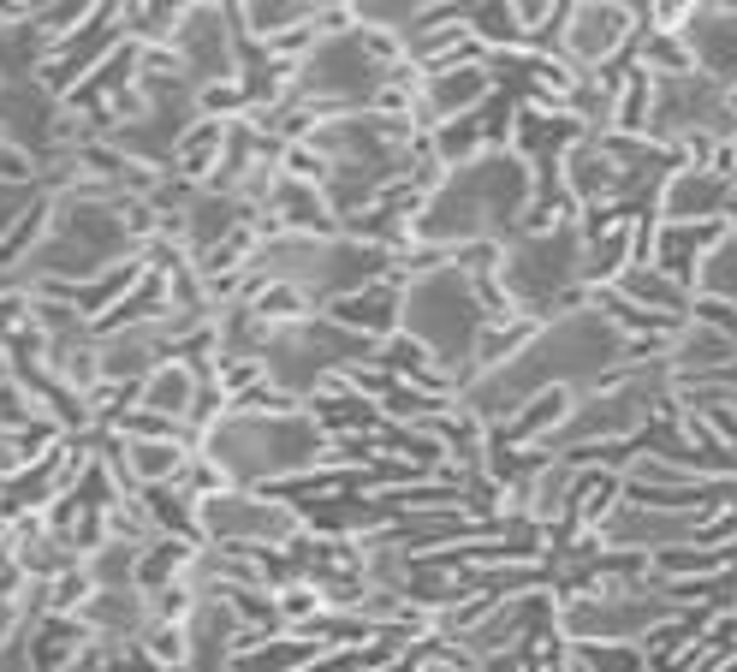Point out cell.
Here are the masks:
<instances>
[{"label": "cell", "mask_w": 737, "mask_h": 672, "mask_svg": "<svg viewBox=\"0 0 737 672\" xmlns=\"http://www.w3.org/2000/svg\"><path fill=\"white\" fill-rule=\"evenodd\" d=\"M119 12H126V7H113V0H108V7H96V12H90V24H83L72 42H54V60H42V72H37L48 96H60V101H66L83 78L96 72L101 60L113 55L119 42H126V19H119Z\"/></svg>", "instance_id": "6da1fadb"}, {"label": "cell", "mask_w": 737, "mask_h": 672, "mask_svg": "<svg viewBox=\"0 0 737 672\" xmlns=\"http://www.w3.org/2000/svg\"><path fill=\"white\" fill-rule=\"evenodd\" d=\"M303 417H310L328 441H339V435H381V428H387L381 405H375L369 393H357L339 369H328V375H321V387L303 393Z\"/></svg>", "instance_id": "7a4b0ae2"}, {"label": "cell", "mask_w": 737, "mask_h": 672, "mask_svg": "<svg viewBox=\"0 0 737 672\" xmlns=\"http://www.w3.org/2000/svg\"><path fill=\"white\" fill-rule=\"evenodd\" d=\"M399 304H405V274H387V280L351 291V298H333L321 316L333 327H346V334H363L375 346H387L392 327H399Z\"/></svg>", "instance_id": "3957f363"}, {"label": "cell", "mask_w": 737, "mask_h": 672, "mask_svg": "<svg viewBox=\"0 0 737 672\" xmlns=\"http://www.w3.org/2000/svg\"><path fill=\"white\" fill-rule=\"evenodd\" d=\"M137 506H143V518L156 524V536H173V542H185V547H209V524L197 518V500H185L173 482H149V488H137L131 494Z\"/></svg>", "instance_id": "277c9868"}, {"label": "cell", "mask_w": 737, "mask_h": 672, "mask_svg": "<svg viewBox=\"0 0 737 672\" xmlns=\"http://www.w3.org/2000/svg\"><path fill=\"white\" fill-rule=\"evenodd\" d=\"M90 636H101V631L83 613H42L37 636H30V672H66Z\"/></svg>", "instance_id": "5b68a950"}, {"label": "cell", "mask_w": 737, "mask_h": 672, "mask_svg": "<svg viewBox=\"0 0 737 672\" xmlns=\"http://www.w3.org/2000/svg\"><path fill=\"white\" fill-rule=\"evenodd\" d=\"M227 119H197V126H185L179 131V144H173V174L179 179H191L197 191L215 179V167H220V155H227Z\"/></svg>", "instance_id": "8992f818"}, {"label": "cell", "mask_w": 737, "mask_h": 672, "mask_svg": "<svg viewBox=\"0 0 737 672\" xmlns=\"http://www.w3.org/2000/svg\"><path fill=\"white\" fill-rule=\"evenodd\" d=\"M197 560H202L197 547H185V542H173V536H156L149 547H137V554H131V590L149 601L156 590H167V583H179Z\"/></svg>", "instance_id": "52a82bcc"}, {"label": "cell", "mask_w": 737, "mask_h": 672, "mask_svg": "<svg viewBox=\"0 0 737 672\" xmlns=\"http://www.w3.org/2000/svg\"><path fill=\"white\" fill-rule=\"evenodd\" d=\"M191 399H197V375L185 369V364H161V369L143 382V405L161 411V417H173V423L191 417Z\"/></svg>", "instance_id": "ba28073f"}, {"label": "cell", "mask_w": 737, "mask_h": 672, "mask_svg": "<svg viewBox=\"0 0 737 672\" xmlns=\"http://www.w3.org/2000/svg\"><path fill=\"white\" fill-rule=\"evenodd\" d=\"M310 309H316L310 286H298V280H273L262 298L250 304V316L273 334V327H303V316H310Z\"/></svg>", "instance_id": "9c48e42d"}, {"label": "cell", "mask_w": 737, "mask_h": 672, "mask_svg": "<svg viewBox=\"0 0 737 672\" xmlns=\"http://www.w3.org/2000/svg\"><path fill=\"white\" fill-rule=\"evenodd\" d=\"M119 19H126V37H131L137 48H149V42L173 48V37H179L185 24H191V12H185V7H126Z\"/></svg>", "instance_id": "30bf717a"}, {"label": "cell", "mask_w": 737, "mask_h": 672, "mask_svg": "<svg viewBox=\"0 0 737 672\" xmlns=\"http://www.w3.org/2000/svg\"><path fill=\"white\" fill-rule=\"evenodd\" d=\"M48 220H54V202H48V197H37V202H30V209H24L19 220H12L7 233H0V268L24 263V256L37 250V238L48 233Z\"/></svg>", "instance_id": "8fae6325"}, {"label": "cell", "mask_w": 737, "mask_h": 672, "mask_svg": "<svg viewBox=\"0 0 737 672\" xmlns=\"http://www.w3.org/2000/svg\"><path fill=\"white\" fill-rule=\"evenodd\" d=\"M37 590H42V613H83L101 595L90 565H72V572H60L54 583H37Z\"/></svg>", "instance_id": "7c38bea8"}, {"label": "cell", "mask_w": 737, "mask_h": 672, "mask_svg": "<svg viewBox=\"0 0 737 672\" xmlns=\"http://www.w3.org/2000/svg\"><path fill=\"white\" fill-rule=\"evenodd\" d=\"M42 423H54V417H48L12 375H0V435H24V428H42Z\"/></svg>", "instance_id": "4fadbf2b"}, {"label": "cell", "mask_w": 737, "mask_h": 672, "mask_svg": "<svg viewBox=\"0 0 737 672\" xmlns=\"http://www.w3.org/2000/svg\"><path fill=\"white\" fill-rule=\"evenodd\" d=\"M197 113H202V119H227V126H232L238 113H250L245 83H238V78H209V83L197 90Z\"/></svg>", "instance_id": "5bb4252c"}, {"label": "cell", "mask_w": 737, "mask_h": 672, "mask_svg": "<svg viewBox=\"0 0 737 672\" xmlns=\"http://www.w3.org/2000/svg\"><path fill=\"white\" fill-rule=\"evenodd\" d=\"M191 607H197V583L179 577V583H167V590L149 595V625H185Z\"/></svg>", "instance_id": "9a60e30c"}, {"label": "cell", "mask_w": 737, "mask_h": 672, "mask_svg": "<svg viewBox=\"0 0 737 672\" xmlns=\"http://www.w3.org/2000/svg\"><path fill=\"white\" fill-rule=\"evenodd\" d=\"M273 601H280V625H286V631H303L310 619L328 613V601H321V595L310 590V583H291V590H280Z\"/></svg>", "instance_id": "2e32d148"}, {"label": "cell", "mask_w": 737, "mask_h": 672, "mask_svg": "<svg viewBox=\"0 0 737 672\" xmlns=\"http://www.w3.org/2000/svg\"><path fill=\"white\" fill-rule=\"evenodd\" d=\"M101 672H167L156 654H149L143 636H113L108 643V661H101Z\"/></svg>", "instance_id": "e0dca14e"}, {"label": "cell", "mask_w": 737, "mask_h": 672, "mask_svg": "<svg viewBox=\"0 0 737 672\" xmlns=\"http://www.w3.org/2000/svg\"><path fill=\"white\" fill-rule=\"evenodd\" d=\"M565 411H571V399H565V393L554 387V393H541V399H536V405H524V417H518V423H511V428H506V435H518V441H524V435H536V428H547V423H559V417H565Z\"/></svg>", "instance_id": "ac0fdd59"}, {"label": "cell", "mask_w": 737, "mask_h": 672, "mask_svg": "<svg viewBox=\"0 0 737 672\" xmlns=\"http://www.w3.org/2000/svg\"><path fill=\"white\" fill-rule=\"evenodd\" d=\"M143 643H149V654L173 672V666H185V654H191V643H185V625H149L143 631Z\"/></svg>", "instance_id": "d6986e66"}, {"label": "cell", "mask_w": 737, "mask_h": 672, "mask_svg": "<svg viewBox=\"0 0 737 672\" xmlns=\"http://www.w3.org/2000/svg\"><path fill=\"white\" fill-rule=\"evenodd\" d=\"M113 536H108V512H83L78 518V530L72 536H66V547H72L78 560H90V554H101V547H108Z\"/></svg>", "instance_id": "ffe728a7"}, {"label": "cell", "mask_w": 737, "mask_h": 672, "mask_svg": "<svg viewBox=\"0 0 737 672\" xmlns=\"http://www.w3.org/2000/svg\"><path fill=\"white\" fill-rule=\"evenodd\" d=\"M0 179H7V185H12V179H19V185H24V179H37L30 155H19V149H0Z\"/></svg>", "instance_id": "44dd1931"}, {"label": "cell", "mask_w": 737, "mask_h": 672, "mask_svg": "<svg viewBox=\"0 0 737 672\" xmlns=\"http://www.w3.org/2000/svg\"><path fill=\"white\" fill-rule=\"evenodd\" d=\"M12 625H19V601H0V636H7Z\"/></svg>", "instance_id": "7402d4cb"}]
</instances>
